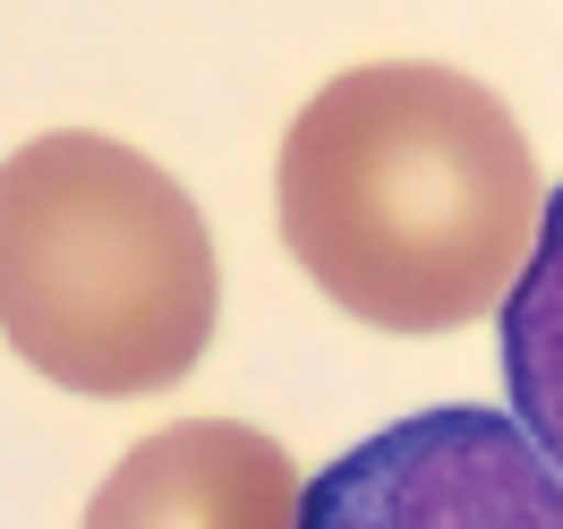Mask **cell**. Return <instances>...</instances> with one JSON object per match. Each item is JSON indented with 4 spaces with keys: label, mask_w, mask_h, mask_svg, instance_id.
<instances>
[{
    "label": "cell",
    "mask_w": 563,
    "mask_h": 529,
    "mask_svg": "<svg viewBox=\"0 0 563 529\" xmlns=\"http://www.w3.org/2000/svg\"><path fill=\"white\" fill-rule=\"evenodd\" d=\"M274 213L299 274L376 333H453L504 308L538 240V154L478 77L367 60L282 129Z\"/></svg>",
    "instance_id": "6da1fadb"
},
{
    "label": "cell",
    "mask_w": 563,
    "mask_h": 529,
    "mask_svg": "<svg viewBox=\"0 0 563 529\" xmlns=\"http://www.w3.org/2000/svg\"><path fill=\"white\" fill-rule=\"evenodd\" d=\"M213 317V231L154 154L52 129L0 163V333L35 376L86 401L172 393Z\"/></svg>",
    "instance_id": "7a4b0ae2"
},
{
    "label": "cell",
    "mask_w": 563,
    "mask_h": 529,
    "mask_svg": "<svg viewBox=\"0 0 563 529\" xmlns=\"http://www.w3.org/2000/svg\"><path fill=\"white\" fill-rule=\"evenodd\" d=\"M290 529H563V470L512 410H419L308 478Z\"/></svg>",
    "instance_id": "3957f363"
},
{
    "label": "cell",
    "mask_w": 563,
    "mask_h": 529,
    "mask_svg": "<svg viewBox=\"0 0 563 529\" xmlns=\"http://www.w3.org/2000/svg\"><path fill=\"white\" fill-rule=\"evenodd\" d=\"M299 487V461L265 427L179 419L111 461L77 529H290Z\"/></svg>",
    "instance_id": "277c9868"
},
{
    "label": "cell",
    "mask_w": 563,
    "mask_h": 529,
    "mask_svg": "<svg viewBox=\"0 0 563 529\" xmlns=\"http://www.w3.org/2000/svg\"><path fill=\"white\" fill-rule=\"evenodd\" d=\"M504 385H512V419L529 427V444L563 470V188L538 213L521 274L504 290Z\"/></svg>",
    "instance_id": "5b68a950"
}]
</instances>
